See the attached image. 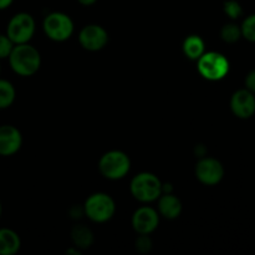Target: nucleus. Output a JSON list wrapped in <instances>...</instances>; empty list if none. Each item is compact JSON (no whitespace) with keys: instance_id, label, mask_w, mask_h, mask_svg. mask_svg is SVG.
<instances>
[{"instance_id":"1","label":"nucleus","mask_w":255,"mask_h":255,"mask_svg":"<svg viewBox=\"0 0 255 255\" xmlns=\"http://www.w3.org/2000/svg\"><path fill=\"white\" fill-rule=\"evenodd\" d=\"M7 59L12 71L25 77L32 76L35 72H37L41 65L40 52L27 42L14 45Z\"/></svg>"},{"instance_id":"2","label":"nucleus","mask_w":255,"mask_h":255,"mask_svg":"<svg viewBox=\"0 0 255 255\" xmlns=\"http://www.w3.org/2000/svg\"><path fill=\"white\" fill-rule=\"evenodd\" d=\"M129 189L137 201L142 203H151L157 201L162 194V182L156 174L142 172L133 177Z\"/></svg>"},{"instance_id":"3","label":"nucleus","mask_w":255,"mask_h":255,"mask_svg":"<svg viewBox=\"0 0 255 255\" xmlns=\"http://www.w3.org/2000/svg\"><path fill=\"white\" fill-rule=\"evenodd\" d=\"M197 69L203 79L209 81H219L228 75L229 61L223 54L217 51L204 52L197 60Z\"/></svg>"},{"instance_id":"4","label":"nucleus","mask_w":255,"mask_h":255,"mask_svg":"<svg viewBox=\"0 0 255 255\" xmlns=\"http://www.w3.org/2000/svg\"><path fill=\"white\" fill-rule=\"evenodd\" d=\"M131 168V161L129 157L125 152L109 151L100 158L99 169L102 176L107 179H121L126 176Z\"/></svg>"},{"instance_id":"5","label":"nucleus","mask_w":255,"mask_h":255,"mask_svg":"<svg viewBox=\"0 0 255 255\" xmlns=\"http://www.w3.org/2000/svg\"><path fill=\"white\" fill-rule=\"evenodd\" d=\"M84 211L92 222L105 223L114 217L116 204L109 194L94 193L85 202Z\"/></svg>"},{"instance_id":"6","label":"nucleus","mask_w":255,"mask_h":255,"mask_svg":"<svg viewBox=\"0 0 255 255\" xmlns=\"http://www.w3.org/2000/svg\"><path fill=\"white\" fill-rule=\"evenodd\" d=\"M42 29L49 39L54 41H65L74 32V22L65 12H50L42 22Z\"/></svg>"},{"instance_id":"7","label":"nucleus","mask_w":255,"mask_h":255,"mask_svg":"<svg viewBox=\"0 0 255 255\" xmlns=\"http://www.w3.org/2000/svg\"><path fill=\"white\" fill-rule=\"evenodd\" d=\"M34 34L35 20L27 12H17L7 24L6 35L15 45L29 42Z\"/></svg>"},{"instance_id":"8","label":"nucleus","mask_w":255,"mask_h":255,"mask_svg":"<svg viewBox=\"0 0 255 255\" xmlns=\"http://www.w3.org/2000/svg\"><path fill=\"white\" fill-rule=\"evenodd\" d=\"M196 177L206 186H216L224 177L223 164L216 158L202 157L196 164Z\"/></svg>"},{"instance_id":"9","label":"nucleus","mask_w":255,"mask_h":255,"mask_svg":"<svg viewBox=\"0 0 255 255\" xmlns=\"http://www.w3.org/2000/svg\"><path fill=\"white\" fill-rule=\"evenodd\" d=\"M79 41L85 50L99 51L109 42V34L106 30L97 24H90L82 27L79 34Z\"/></svg>"},{"instance_id":"10","label":"nucleus","mask_w":255,"mask_h":255,"mask_svg":"<svg viewBox=\"0 0 255 255\" xmlns=\"http://www.w3.org/2000/svg\"><path fill=\"white\" fill-rule=\"evenodd\" d=\"M231 110L234 116L248 120L255 114V96L247 89H241L233 94L231 99Z\"/></svg>"},{"instance_id":"11","label":"nucleus","mask_w":255,"mask_h":255,"mask_svg":"<svg viewBox=\"0 0 255 255\" xmlns=\"http://www.w3.org/2000/svg\"><path fill=\"white\" fill-rule=\"evenodd\" d=\"M159 216L151 207H141L132 217V227L138 234H151L157 229Z\"/></svg>"},{"instance_id":"12","label":"nucleus","mask_w":255,"mask_h":255,"mask_svg":"<svg viewBox=\"0 0 255 255\" xmlns=\"http://www.w3.org/2000/svg\"><path fill=\"white\" fill-rule=\"evenodd\" d=\"M22 136L16 127L11 125L0 126V156H12L20 149Z\"/></svg>"},{"instance_id":"13","label":"nucleus","mask_w":255,"mask_h":255,"mask_svg":"<svg viewBox=\"0 0 255 255\" xmlns=\"http://www.w3.org/2000/svg\"><path fill=\"white\" fill-rule=\"evenodd\" d=\"M158 212L167 219L178 218L182 213L181 201L172 193H162L158 198Z\"/></svg>"},{"instance_id":"14","label":"nucleus","mask_w":255,"mask_h":255,"mask_svg":"<svg viewBox=\"0 0 255 255\" xmlns=\"http://www.w3.org/2000/svg\"><path fill=\"white\" fill-rule=\"evenodd\" d=\"M21 241L12 229H0V255H14L19 252Z\"/></svg>"},{"instance_id":"15","label":"nucleus","mask_w":255,"mask_h":255,"mask_svg":"<svg viewBox=\"0 0 255 255\" xmlns=\"http://www.w3.org/2000/svg\"><path fill=\"white\" fill-rule=\"evenodd\" d=\"M182 49H183V54L189 60L197 61L206 52V44L198 35H189L184 39Z\"/></svg>"},{"instance_id":"16","label":"nucleus","mask_w":255,"mask_h":255,"mask_svg":"<svg viewBox=\"0 0 255 255\" xmlns=\"http://www.w3.org/2000/svg\"><path fill=\"white\" fill-rule=\"evenodd\" d=\"M71 239L75 248L87 249L94 243V233L85 226H75L71 231Z\"/></svg>"},{"instance_id":"17","label":"nucleus","mask_w":255,"mask_h":255,"mask_svg":"<svg viewBox=\"0 0 255 255\" xmlns=\"http://www.w3.org/2000/svg\"><path fill=\"white\" fill-rule=\"evenodd\" d=\"M15 92L14 86L7 80H0V110L7 109L15 101Z\"/></svg>"},{"instance_id":"18","label":"nucleus","mask_w":255,"mask_h":255,"mask_svg":"<svg viewBox=\"0 0 255 255\" xmlns=\"http://www.w3.org/2000/svg\"><path fill=\"white\" fill-rule=\"evenodd\" d=\"M242 37L241 26L234 22H228L221 29V39L227 44H234Z\"/></svg>"},{"instance_id":"19","label":"nucleus","mask_w":255,"mask_h":255,"mask_svg":"<svg viewBox=\"0 0 255 255\" xmlns=\"http://www.w3.org/2000/svg\"><path fill=\"white\" fill-rule=\"evenodd\" d=\"M242 36L248 41L255 42V14L249 15L242 22Z\"/></svg>"},{"instance_id":"20","label":"nucleus","mask_w":255,"mask_h":255,"mask_svg":"<svg viewBox=\"0 0 255 255\" xmlns=\"http://www.w3.org/2000/svg\"><path fill=\"white\" fill-rule=\"evenodd\" d=\"M223 10L228 17L232 20H237L243 15V7L241 2L237 0H226L223 4Z\"/></svg>"},{"instance_id":"21","label":"nucleus","mask_w":255,"mask_h":255,"mask_svg":"<svg viewBox=\"0 0 255 255\" xmlns=\"http://www.w3.org/2000/svg\"><path fill=\"white\" fill-rule=\"evenodd\" d=\"M136 249L142 254H147L152 249V239L149 238V234H139L136 239Z\"/></svg>"},{"instance_id":"22","label":"nucleus","mask_w":255,"mask_h":255,"mask_svg":"<svg viewBox=\"0 0 255 255\" xmlns=\"http://www.w3.org/2000/svg\"><path fill=\"white\" fill-rule=\"evenodd\" d=\"M14 45L15 44L9 39L7 35L0 34V60L9 57Z\"/></svg>"},{"instance_id":"23","label":"nucleus","mask_w":255,"mask_h":255,"mask_svg":"<svg viewBox=\"0 0 255 255\" xmlns=\"http://www.w3.org/2000/svg\"><path fill=\"white\" fill-rule=\"evenodd\" d=\"M246 89L249 90L251 92L255 94V70H252L251 72H248V75L246 76Z\"/></svg>"},{"instance_id":"24","label":"nucleus","mask_w":255,"mask_h":255,"mask_svg":"<svg viewBox=\"0 0 255 255\" xmlns=\"http://www.w3.org/2000/svg\"><path fill=\"white\" fill-rule=\"evenodd\" d=\"M206 153H207V148L203 146V144H199V146L196 147V154L198 157H201L202 158V157L206 156Z\"/></svg>"},{"instance_id":"25","label":"nucleus","mask_w":255,"mask_h":255,"mask_svg":"<svg viewBox=\"0 0 255 255\" xmlns=\"http://www.w3.org/2000/svg\"><path fill=\"white\" fill-rule=\"evenodd\" d=\"M14 0H0V10H4L12 4Z\"/></svg>"},{"instance_id":"26","label":"nucleus","mask_w":255,"mask_h":255,"mask_svg":"<svg viewBox=\"0 0 255 255\" xmlns=\"http://www.w3.org/2000/svg\"><path fill=\"white\" fill-rule=\"evenodd\" d=\"M77 1L84 6H90V5H94L97 0H77Z\"/></svg>"},{"instance_id":"27","label":"nucleus","mask_w":255,"mask_h":255,"mask_svg":"<svg viewBox=\"0 0 255 255\" xmlns=\"http://www.w3.org/2000/svg\"><path fill=\"white\" fill-rule=\"evenodd\" d=\"M0 212H1V206H0Z\"/></svg>"}]
</instances>
